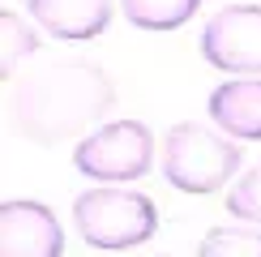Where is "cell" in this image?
I'll list each match as a JSON object with an SVG mask.
<instances>
[{"label": "cell", "instance_id": "1", "mask_svg": "<svg viewBox=\"0 0 261 257\" xmlns=\"http://www.w3.org/2000/svg\"><path fill=\"white\" fill-rule=\"evenodd\" d=\"M116 86L94 60L56 56L21 73L13 86V120L35 146H60L82 137L112 112Z\"/></svg>", "mask_w": 261, "mask_h": 257}, {"label": "cell", "instance_id": "2", "mask_svg": "<svg viewBox=\"0 0 261 257\" xmlns=\"http://www.w3.org/2000/svg\"><path fill=\"white\" fill-rule=\"evenodd\" d=\"M73 223L77 236L99 253H128L154 240L159 232V210L146 193L133 189H90L73 201Z\"/></svg>", "mask_w": 261, "mask_h": 257}, {"label": "cell", "instance_id": "3", "mask_svg": "<svg viewBox=\"0 0 261 257\" xmlns=\"http://www.w3.org/2000/svg\"><path fill=\"white\" fill-rule=\"evenodd\" d=\"M240 171V146L223 128H205L184 120L163 137V176L180 193H219Z\"/></svg>", "mask_w": 261, "mask_h": 257}, {"label": "cell", "instance_id": "4", "mask_svg": "<svg viewBox=\"0 0 261 257\" xmlns=\"http://www.w3.org/2000/svg\"><path fill=\"white\" fill-rule=\"evenodd\" d=\"M154 163V137L141 120H116L99 124L90 137L73 146V167L103 185H128L141 180Z\"/></svg>", "mask_w": 261, "mask_h": 257}, {"label": "cell", "instance_id": "5", "mask_svg": "<svg viewBox=\"0 0 261 257\" xmlns=\"http://www.w3.org/2000/svg\"><path fill=\"white\" fill-rule=\"evenodd\" d=\"M201 56L236 78H261V5H227L201 30Z\"/></svg>", "mask_w": 261, "mask_h": 257}, {"label": "cell", "instance_id": "6", "mask_svg": "<svg viewBox=\"0 0 261 257\" xmlns=\"http://www.w3.org/2000/svg\"><path fill=\"white\" fill-rule=\"evenodd\" d=\"M0 253L5 257H60L64 232L56 214L39 201H5L0 206Z\"/></svg>", "mask_w": 261, "mask_h": 257}, {"label": "cell", "instance_id": "7", "mask_svg": "<svg viewBox=\"0 0 261 257\" xmlns=\"http://www.w3.org/2000/svg\"><path fill=\"white\" fill-rule=\"evenodd\" d=\"M26 5H30V17L51 39H64V43L99 39L112 21V0H26Z\"/></svg>", "mask_w": 261, "mask_h": 257}, {"label": "cell", "instance_id": "8", "mask_svg": "<svg viewBox=\"0 0 261 257\" xmlns=\"http://www.w3.org/2000/svg\"><path fill=\"white\" fill-rule=\"evenodd\" d=\"M210 120L240 142H261V78H231L210 94Z\"/></svg>", "mask_w": 261, "mask_h": 257}, {"label": "cell", "instance_id": "9", "mask_svg": "<svg viewBox=\"0 0 261 257\" xmlns=\"http://www.w3.org/2000/svg\"><path fill=\"white\" fill-rule=\"evenodd\" d=\"M120 9L137 30H176L201 9V0H120Z\"/></svg>", "mask_w": 261, "mask_h": 257}, {"label": "cell", "instance_id": "10", "mask_svg": "<svg viewBox=\"0 0 261 257\" xmlns=\"http://www.w3.org/2000/svg\"><path fill=\"white\" fill-rule=\"evenodd\" d=\"M201 257H261V232L248 227H214L201 240Z\"/></svg>", "mask_w": 261, "mask_h": 257}, {"label": "cell", "instance_id": "11", "mask_svg": "<svg viewBox=\"0 0 261 257\" xmlns=\"http://www.w3.org/2000/svg\"><path fill=\"white\" fill-rule=\"evenodd\" d=\"M0 35H5V47H0V64H5V73L13 78V69H17V64L39 47V39L30 35V26L13 13V9H5V13H0Z\"/></svg>", "mask_w": 261, "mask_h": 257}, {"label": "cell", "instance_id": "12", "mask_svg": "<svg viewBox=\"0 0 261 257\" xmlns=\"http://www.w3.org/2000/svg\"><path fill=\"white\" fill-rule=\"evenodd\" d=\"M227 210H231L236 219L257 223V227H261V163L236 180V189L227 193Z\"/></svg>", "mask_w": 261, "mask_h": 257}]
</instances>
